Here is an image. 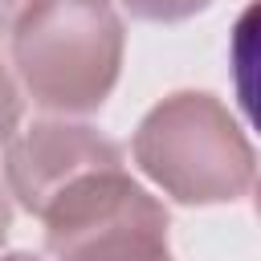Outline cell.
Listing matches in <instances>:
<instances>
[{
	"label": "cell",
	"instance_id": "cell-1",
	"mask_svg": "<svg viewBox=\"0 0 261 261\" xmlns=\"http://www.w3.org/2000/svg\"><path fill=\"white\" fill-rule=\"evenodd\" d=\"M0 122H12V106H0ZM0 237H4V204H0Z\"/></svg>",
	"mask_w": 261,
	"mask_h": 261
}]
</instances>
